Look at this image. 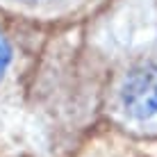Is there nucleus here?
Wrapping results in <instances>:
<instances>
[{"mask_svg":"<svg viewBox=\"0 0 157 157\" xmlns=\"http://www.w3.org/2000/svg\"><path fill=\"white\" fill-rule=\"evenodd\" d=\"M62 157H157V134L109 123L84 134Z\"/></svg>","mask_w":157,"mask_h":157,"instance_id":"7ed1b4c3","label":"nucleus"},{"mask_svg":"<svg viewBox=\"0 0 157 157\" xmlns=\"http://www.w3.org/2000/svg\"><path fill=\"white\" fill-rule=\"evenodd\" d=\"M112 0H0V16L36 28H71L109 7Z\"/></svg>","mask_w":157,"mask_h":157,"instance_id":"f03ea898","label":"nucleus"},{"mask_svg":"<svg viewBox=\"0 0 157 157\" xmlns=\"http://www.w3.org/2000/svg\"><path fill=\"white\" fill-rule=\"evenodd\" d=\"M109 109L116 125L139 130L157 118V59H137L109 82Z\"/></svg>","mask_w":157,"mask_h":157,"instance_id":"f257e3e1","label":"nucleus"},{"mask_svg":"<svg viewBox=\"0 0 157 157\" xmlns=\"http://www.w3.org/2000/svg\"><path fill=\"white\" fill-rule=\"evenodd\" d=\"M0 157H2V155H0Z\"/></svg>","mask_w":157,"mask_h":157,"instance_id":"39448f33","label":"nucleus"},{"mask_svg":"<svg viewBox=\"0 0 157 157\" xmlns=\"http://www.w3.org/2000/svg\"><path fill=\"white\" fill-rule=\"evenodd\" d=\"M14 157H28V155H14Z\"/></svg>","mask_w":157,"mask_h":157,"instance_id":"20e7f679","label":"nucleus"}]
</instances>
